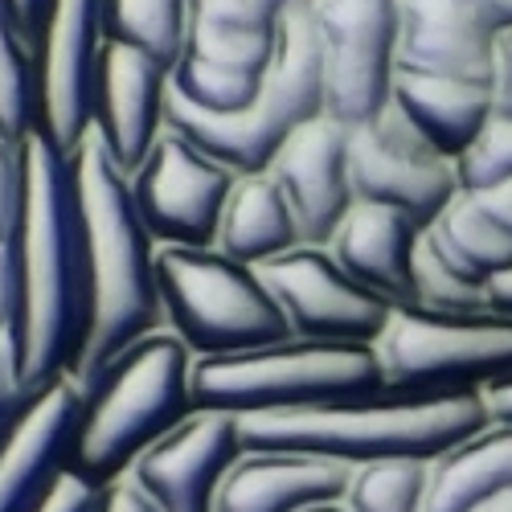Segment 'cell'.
Listing matches in <instances>:
<instances>
[{"instance_id": "obj_29", "label": "cell", "mask_w": 512, "mask_h": 512, "mask_svg": "<svg viewBox=\"0 0 512 512\" xmlns=\"http://www.w3.org/2000/svg\"><path fill=\"white\" fill-rule=\"evenodd\" d=\"M455 173L463 193H484L500 181H512V119L492 111V119L472 140V148L455 160Z\"/></svg>"}, {"instance_id": "obj_36", "label": "cell", "mask_w": 512, "mask_h": 512, "mask_svg": "<svg viewBox=\"0 0 512 512\" xmlns=\"http://www.w3.org/2000/svg\"><path fill=\"white\" fill-rule=\"evenodd\" d=\"M95 512H152V504L127 484V480H119V484H111V488H103V496H99V508Z\"/></svg>"}, {"instance_id": "obj_33", "label": "cell", "mask_w": 512, "mask_h": 512, "mask_svg": "<svg viewBox=\"0 0 512 512\" xmlns=\"http://www.w3.org/2000/svg\"><path fill=\"white\" fill-rule=\"evenodd\" d=\"M99 488H91V484H82L78 476H62L58 484H54V492L46 496V504H41L37 512H95L99 508Z\"/></svg>"}, {"instance_id": "obj_39", "label": "cell", "mask_w": 512, "mask_h": 512, "mask_svg": "<svg viewBox=\"0 0 512 512\" xmlns=\"http://www.w3.org/2000/svg\"><path fill=\"white\" fill-rule=\"evenodd\" d=\"M484 402H488L492 422H508L512 426V381H500V386L484 390Z\"/></svg>"}, {"instance_id": "obj_18", "label": "cell", "mask_w": 512, "mask_h": 512, "mask_svg": "<svg viewBox=\"0 0 512 512\" xmlns=\"http://www.w3.org/2000/svg\"><path fill=\"white\" fill-rule=\"evenodd\" d=\"M496 33L459 0H398L394 70L472 78L492 87Z\"/></svg>"}, {"instance_id": "obj_26", "label": "cell", "mask_w": 512, "mask_h": 512, "mask_svg": "<svg viewBox=\"0 0 512 512\" xmlns=\"http://www.w3.org/2000/svg\"><path fill=\"white\" fill-rule=\"evenodd\" d=\"M37 132V50L17 33L0 0V136L25 144Z\"/></svg>"}, {"instance_id": "obj_22", "label": "cell", "mask_w": 512, "mask_h": 512, "mask_svg": "<svg viewBox=\"0 0 512 512\" xmlns=\"http://www.w3.org/2000/svg\"><path fill=\"white\" fill-rule=\"evenodd\" d=\"M512 488V426L488 422L472 439L426 463L422 512H472Z\"/></svg>"}, {"instance_id": "obj_41", "label": "cell", "mask_w": 512, "mask_h": 512, "mask_svg": "<svg viewBox=\"0 0 512 512\" xmlns=\"http://www.w3.org/2000/svg\"><path fill=\"white\" fill-rule=\"evenodd\" d=\"M472 512H512V488L500 492V496H492V500H484V504H476Z\"/></svg>"}, {"instance_id": "obj_10", "label": "cell", "mask_w": 512, "mask_h": 512, "mask_svg": "<svg viewBox=\"0 0 512 512\" xmlns=\"http://www.w3.org/2000/svg\"><path fill=\"white\" fill-rule=\"evenodd\" d=\"M349 181L357 201L390 205L422 230L463 193L455 160L426 140L394 99L369 123L349 127Z\"/></svg>"}, {"instance_id": "obj_27", "label": "cell", "mask_w": 512, "mask_h": 512, "mask_svg": "<svg viewBox=\"0 0 512 512\" xmlns=\"http://www.w3.org/2000/svg\"><path fill=\"white\" fill-rule=\"evenodd\" d=\"M345 504L353 512H422L426 463L422 459H390V463L353 467Z\"/></svg>"}, {"instance_id": "obj_20", "label": "cell", "mask_w": 512, "mask_h": 512, "mask_svg": "<svg viewBox=\"0 0 512 512\" xmlns=\"http://www.w3.org/2000/svg\"><path fill=\"white\" fill-rule=\"evenodd\" d=\"M422 226L406 213L373 201H353L345 222L332 234L328 250L361 287L381 295L394 308H414V250Z\"/></svg>"}, {"instance_id": "obj_17", "label": "cell", "mask_w": 512, "mask_h": 512, "mask_svg": "<svg viewBox=\"0 0 512 512\" xmlns=\"http://www.w3.org/2000/svg\"><path fill=\"white\" fill-rule=\"evenodd\" d=\"M168 74L148 54L103 41L99 66H95V91H91V127L107 144L111 160L127 177L144 164L152 144L164 132V95Z\"/></svg>"}, {"instance_id": "obj_7", "label": "cell", "mask_w": 512, "mask_h": 512, "mask_svg": "<svg viewBox=\"0 0 512 512\" xmlns=\"http://www.w3.org/2000/svg\"><path fill=\"white\" fill-rule=\"evenodd\" d=\"M156 283L164 324L185 340L197 361L291 340L287 316L263 275L218 246H160Z\"/></svg>"}, {"instance_id": "obj_13", "label": "cell", "mask_w": 512, "mask_h": 512, "mask_svg": "<svg viewBox=\"0 0 512 512\" xmlns=\"http://www.w3.org/2000/svg\"><path fill=\"white\" fill-rule=\"evenodd\" d=\"M99 50L103 0H50L37 41V132L66 156L91 127Z\"/></svg>"}, {"instance_id": "obj_34", "label": "cell", "mask_w": 512, "mask_h": 512, "mask_svg": "<svg viewBox=\"0 0 512 512\" xmlns=\"http://www.w3.org/2000/svg\"><path fill=\"white\" fill-rule=\"evenodd\" d=\"M25 394L17 390V373H13V353H9V340L0 336V431L13 422V414L21 410Z\"/></svg>"}, {"instance_id": "obj_21", "label": "cell", "mask_w": 512, "mask_h": 512, "mask_svg": "<svg viewBox=\"0 0 512 512\" xmlns=\"http://www.w3.org/2000/svg\"><path fill=\"white\" fill-rule=\"evenodd\" d=\"M390 99L447 160H459L484 132V123L492 119V87L488 82H472V78L394 70Z\"/></svg>"}, {"instance_id": "obj_32", "label": "cell", "mask_w": 512, "mask_h": 512, "mask_svg": "<svg viewBox=\"0 0 512 512\" xmlns=\"http://www.w3.org/2000/svg\"><path fill=\"white\" fill-rule=\"evenodd\" d=\"M492 111L512 119V25L492 41Z\"/></svg>"}, {"instance_id": "obj_3", "label": "cell", "mask_w": 512, "mask_h": 512, "mask_svg": "<svg viewBox=\"0 0 512 512\" xmlns=\"http://www.w3.org/2000/svg\"><path fill=\"white\" fill-rule=\"evenodd\" d=\"M492 422L484 394H369L316 410L238 418L242 447L320 455L345 467L422 459L431 463Z\"/></svg>"}, {"instance_id": "obj_25", "label": "cell", "mask_w": 512, "mask_h": 512, "mask_svg": "<svg viewBox=\"0 0 512 512\" xmlns=\"http://www.w3.org/2000/svg\"><path fill=\"white\" fill-rule=\"evenodd\" d=\"M103 41H119L177 70L189 41V0H103Z\"/></svg>"}, {"instance_id": "obj_12", "label": "cell", "mask_w": 512, "mask_h": 512, "mask_svg": "<svg viewBox=\"0 0 512 512\" xmlns=\"http://www.w3.org/2000/svg\"><path fill=\"white\" fill-rule=\"evenodd\" d=\"M234 173L181 132L164 127L144 164L132 173L136 209L160 246H213Z\"/></svg>"}, {"instance_id": "obj_42", "label": "cell", "mask_w": 512, "mask_h": 512, "mask_svg": "<svg viewBox=\"0 0 512 512\" xmlns=\"http://www.w3.org/2000/svg\"><path fill=\"white\" fill-rule=\"evenodd\" d=\"M304 512H353L345 500H328V504H316V508H304Z\"/></svg>"}, {"instance_id": "obj_2", "label": "cell", "mask_w": 512, "mask_h": 512, "mask_svg": "<svg viewBox=\"0 0 512 512\" xmlns=\"http://www.w3.org/2000/svg\"><path fill=\"white\" fill-rule=\"evenodd\" d=\"M9 250L13 312L5 340L17 390L29 398L70 377L82 336V238L70 156L41 132L25 140V205Z\"/></svg>"}, {"instance_id": "obj_30", "label": "cell", "mask_w": 512, "mask_h": 512, "mask_svg": "<svg viewBox=\"0 0 512 512\" xmlns=\"http://www.w3.org/2000/svg\"><path fill=\"white\" fill-rule=\"evenodd\" d=\"M283 13L279 0H189V21L246 33H275Z\"/></svg>"}, {"instance_id": "obj_4", "label": "cell", "mask_w": 512, "mask_h": 512, "mask_svg": "<svg viewBox=\"0 0 512 512\" xmlns=\"http://www.w3.org/2000/svg\"><path fill=\"white\" fill-rule=\"evenodd\" d=\"M193 365L197 357L168 324L123 349L91 386H82L66 472L99 492L119 484L152 443L197 410Z\"/></svg>"}, {"instance_id": "obj_43", "label": "cell", "mask_w": 512, "mask_h": 512, "mask_svg": "<svg viewBox=\"0 0 512 512\" xmlns=\"http://www.w3.org/2000/svg\"><path fill=\"white\" fill-rule=\"evenodd\" d=\"M304 5H308V0H304Z\"/></svg>"}, {"instance_id": "obj_6", "label": "cell", "mask_w": 512, "mask_h": 512, "mask_svg": "<svg viewBox=\"0 0 512 512\" xmlns=\"http://www.w3.org/2000/svg\"><path fill=\"white\" fill-rule=\"evenodd\" d=\"M381 394L373 345L336 340H279L234 357H201L193 365V406L234 418L316 410Z\"/></svg>"}, {"instance_id": "obj_14", "label": "cell", "mask_w": 512, "mask_h": 512, "mask_svg": "<svg viewBox=\"0 0 512 512\" xmlns=\"http://www.w3.org/2000/svg\"><path fill=\"white\" fill-rule=\"evenodd\" d=\"M238 455V418L222 410H193L160 443H152L123 480L152 504V512H218V492Z\"/></svg>"}, {"instance_id": "obj_28", "label": "cell", "mask_w": 512, "mask_h": 512, "mask_svg": "<svg viewBox=\"0 0 512 512\" xmlns=\"http://www.w3.org/2000/svg\"><path fill=\"white\" fill-rule=\"evenodd\" d=\"M414 308L418 312H488V291L463 283L431 242L418 238L414 250Z\"/></svg>"}, {"instance_id": "obj_5", "label": "cell", "mask_w": 512, "mask_h": 512, "mask_svg": "<svg viewBox=\"0 0 512 512\" xmlns=\"http://www.w3.org/2000/svg\"><path fill=\"white\" fill-rule=\"evenodd\" d=\"M324 111V70H320V37L304 5L283 13L275 33V58L263 74L254 103L238 115H209L185 103L173 87L164 95V127L181 132L205 156L226 164L234 177L267 173L271 156L283 140Z\"/></svg>"}, {"instance_id": "obj_31", "label": "cell", "mask_w": 512, "mask_h": 512, "mask_svg": "<svg viewBox=\"0 0 512 512\" xmlns=\"http://www.w3.org/2000/svg\"><path fill=\"white\" fill-rule=\"evenodd\" d=\"M25 205V144L0 136V242H13Z\"/></svg>"}, {"instance_id": "obj_40", "label": "cell", "mask_w": 512, "mask_h": 512, "mask_svg": "<svg viewBox=\"0 0 512 512\" xmlns=\"http://www.w3.org/2000/svg\"><path fill=\"white\" fill-rule=\"evenodd\" d=\"M488 308L500 316H512V271L488 283Z\"/></svg>"}, {"instance_id": "obj_23", "label": "cell", "mask_w": 512, "mask_h": 512, "mask_svg": "<svg viewBox=\"0 0 512 512\" xmlns=\"http://www.w3.org/2000/svg\"><path fill=\"white\" fill-rule=\"evenodd\" d=\"M218 246L230 259L246 263V267H263L279 254L304 246L300 242V226H295L291 209L279 193V185L271 181V173H250L238 177L230 189V201L222 209V226H218Z\"/></svg>"}, {"instance_id": "obj_16", "label": "cell", "mask_w": 512, "mask_h": 512, "mask_svg": "<svg viewBox=\"0 0 512 512\" xmlns=\"http://www.w3.org/2000/svg\"><path fill=\"white\" fill-rule=\"evenodd\" d=\"M82 390L70 377L37 390L21 402L13 422L0 431V512H37L66 476Z\"/></svg>"}, {"instance_id": "obj_37", "label": "cell", "mask_w": 512, "mask_h": 512, "mask_svg": "<svg viewBox=\"0 0 512 512\" xmlns=\"http://www.w3.org/2000/svg\"><path fill=\"white\" fill-rule=\"evenodd\" d=\"M459 5L472 9L492 33H500V29L512 25V0H459Z\"/></svg>"}, {"instance_id": "obj_11", "label": "cell", "mask_w": 512, "mask_h": 512, "mask_svg": "<svg viewBox=\"0 0 512 512\" xmlns=\"http://www.w3.org/2000/svg\"><path fill=\"white\" fill-rule=\"evenodd\" d=\"M254 271L263 275L279 312L287 316L291 336L300 340L373 345L394 316V304L361 287L332 259L328 246H295Z\"/></svg>"}, {"instance_id": "obj_8", "label": "cell", "mask_w": 512, "mask_h": 512, "mask_svg": "<svg viewBox=\"0 0 512 512\" xmlns=\"http://www.w3.org/2000/svg\"><path fill=\"white\" fill-rule=\"evenodd\" d=\"M373 353L381 394H484L512 381V316L394 308Z\"/></svg>"}, {"instance_id": "obj_38", "label": "cell", "mask_w": 512, "mask_h": 512, "mask_svg": "<svg viewBox=\"0 0 512 512\" xmlns=\"http://www.w3.org/2000/svg\"><path fill=\"white\" fill-rule=\"evenodd\" d=\"M476 197H480V205L492 213V218L512 234V181H500V185H492V189H484Z\"/></svg>"}, {"instance_id": "obj_15", "label": "cell", "mask_w": 512, "mask_h": 512, "mask_svg": "<svg viewBox=\"0 0 512 512\" xmlns=\"http://www.w3.org/2000/svg\"><path fill=\"white\" fill-rule=\"evenodd\" d=\"M267 173L300 226V242L328 246L357 201L349 181V127L320 111L283 140Z\"/></svg>"}, {"instance_id": "obj_24", "label": "cell", "mask_w": 512, "mask_h": 512, "mask_svg": "<svg viewBox=\"0 0 512 512\" xmlns=\"http://www.w3.org/2000/svg\"><path fill=\"white\" fill-rule=\"evenodd\" d=\"M422 238L431 242L439 259L472 287H484L512 271V234L480 205L476 193H459L435 226H426Z\"/></svg>"}, {"instance_id": "obj_1", "label": "cell", "mask_w": 512, "mask_h": 512, "mask_svg": "<svg viewBox=\"0 0 512 512\" xmlns=\"http://www.w3.org/2000/svg\"><path fill=\"white\" fill-rule=\"evenodd\" d=\"M70 181L82 238V336L70 381L82 390L140 336L164 328L156 283L160 242L148 234L132 177L111 160L95 127L70 152Z\"/></svg>"}, {"instance_id": "obj_9", "label": "cell", "mask_w": 512, "mask_h": 512, "mask_svg": "<svg viewBox=\"0 0 512 512\" xmlns=\"http://www.w3.org/2000/svg\"><path fill=\"white\" fill-rule=\"evenodd\" d=\"M304 9L320 37L324 115L369 123L394 95L398 0H308Z\"/></svg>"}, {"instance_id": "obj_35", "label": "cell", "mask_w": 512, "mask_h": 512, "mask_svg": "<svg viewBox=\"0 0 512 512\" xmlns=\"http://www.w3.org/2000/svg\"><path fill=\"white\" fill-rule=\"evenodd\" d=\"M46 5H50V0H5L9 21L17 25V33L29 41L33 50H37V41H41V25H46Z\"/></svg>"}, {"instance_id": "obj_19", "label": "cell", "mask_w": 512, "mask_h": 512, "mask_svg": "<svg viewBox=\"0 0 512 512\" xmlns=\"http://www.w3.org/2000/svg\"><path fill=\"white\" fill-rule=\"evenodd\" d=\"M349 480L353 467L320 455L242 447L218 492V512H304L328 500H345Z\"/></svg>"}]
</instances>
